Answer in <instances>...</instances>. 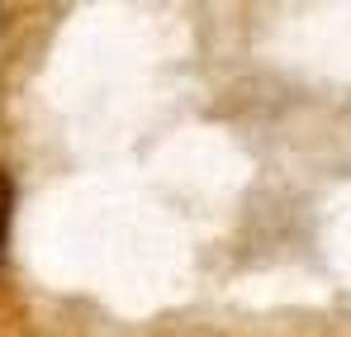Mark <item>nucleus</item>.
<instances>
[{"instance_id":"obj_1","label":"nucleus","mask_w":351,"mask_h":337,"mask_svg":"<svg viewBox=\"0 0 351 337\" xmlns=\"http://www.w3.org/2000/svg\"><path fill=\"white\" fill-rule=\"evenodd\" d=\"M10 205H14V195H10V181L0 176V247H5V233H10Z\"/></svg>"}]
</instances>
